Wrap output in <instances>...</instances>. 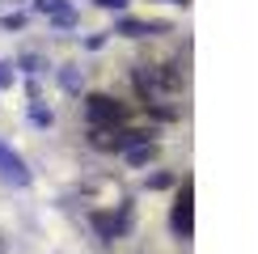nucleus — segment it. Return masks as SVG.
Masks as SVG:
<instances>
[{"label": "nucleus", "instance_id": "7ed1b4c3", "mask_svg": "<svg viewBox=\"0 0 258 254\" xmlns=\"http://www.w3.org/2000/svg\"><path fill=\"white\" fill-rule=\"evenodd\" d=\"M174 229L182 233V237H190V229H195V216H190V186H182V195H178V204H174Z\"/></svg>", "mask_w": 258, "mask_h": 254}, {"label": "nucleus", "instance_id": "9d476101", "mask_svg": "<svg viewBox=\"0 0 258 254\" xmlns=\"http://www.w3.org/2000/svg\"><path fill=\"white\" fill-rule=\"evenodd\" d=\"M169 5H190V0H169Z\"/></svg>", "mask_w": 258, "mask_h": 254}, {"label": "nucleus", "instance_id": "0eeeda50", "mask_svg": "<svg viewBox=\"0 0 258 254\" xmlns=\"http://www.w3.org/2000/svg\"><path fill=\"white\" fill-rule=\"evenodd\" d=\"M0 165H5V174H9V178H17V182H26V169H21V161H17V157H9L5 148H0Z\"/></svg>", "mask_w": 258, "mask_h": 254}, {"label": "nucleus", "instance_id": "39448f33", "mask_svg": "<svg viewBox=\"0 0 258 254\" xmlns=\"http://www.w3.org/2000/svg\"><path fill=\"white\" fill-rule=\"evenodd\" d=\"M123 34H132V38H144V34H157V30H165L161 21H123Z\"/></svg>", "mask_w": 258, "mask_h": 254}, {"label": "nucleus", "instance_id": "9b49d317", "mask_svg": "<svg viewBox=\"0 0 258 254\" xmlns=\"http://www.w3.org/2000/svg\"><path fill=\"white\" fill-rule=\"evenodd\" d=\"M0 250H5V241H0Z\"/></svg>", "mask_w": 258, "mask_h": 254}, {"label": "nucleus", "instance_id": "6e6552de", "mask_svg": "<svg viewBox=\"0 0 258 254\" xmlns=\"http://www.w3.org/2000/svg\"><path fill=\"white\" fill-rule=\"evenodd\" d=\"M148 157H153V144H136L132 153H127V161H132V165H144Z\"/></svg>", "mask_w": 258, "mask_h": 254}, {"label": "nucleus", "instance_id": "f03ea898", "mask_svg": "<svg viewBox=\"0 0 258 254\" xmlns=\"http://www.w3.org/2000/svg\"><path fill=\"white\" fill-rule=\"evenodd\" d=\"M85 114H89L93 127H123L127 106H123L119 98H110V93H93V98L85 102Z\"/></svg>", "mask_w": 258, "mask_h": 254}, {"label": "nucleus", "instance_id": "1a4fd4ad", "mask_svg": "<svg viewBox=\"0 0 258 254\" xmlns=\"http://www.w3.org/2000/svg\"><path fill=\"white\" fill-rule=\"evenodd\" d=\"M93 5H102V9H123L127 0H93Z\"/></svg>", "mask_w": 258, "mask_h": 254}, {"label": "nucleus", "instance_id": "f257e3e1", "mask_svg": "<svg viewBox=\"0 0 258 254\" xmlns=\"http://www.w3.org/2000/svg\"><path fill=\"white\" fill-rule=\"evenodd\" d=\"M136 89L144 93V102L169 106L182 93V77L174 68H165V64H140V68H136Z\"/></svg>", "mask_w": 258, "mask_h": 254}, {"label": "nucleus", "instance_id": "20e7f679", "mask_svg": "<svg viewBox=\"0 0 258 254\" xmlns=\"http://www.w3.org/2000/svg\"><path fill=\"white\" fill-rule=\"evenodd\" d=\"M123 225H127V220H114V216H106V212H98V216H93V229H98L106 241H114V233H119Z\"/></svg>", "mask_w": 258, "mask_h": 254}, {"label": "nucleus", "instance_id": "423d86ee", "mask_svg": "<svg viewBox=\"0 0 258 254\" xmlns=\"http://www.w3.org/2000/svg\"><path fill=\"white\" fill-rule=\"evenodd\" d=\"M38 9H42V13H51L55 21H63V26L72 21V9L63 5V0H38Z\"/></svg>", "mask_w": 258, "mask_h": 254}]
</instances>
